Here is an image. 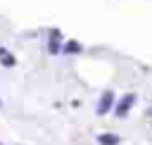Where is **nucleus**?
Listing matches in <instances>:
<instances>
[{"label": "nucleus", "instance_id": "1", "mask_svg": "<svg viewBox=\"0 0 152 145\" xmlns=\"http://www.w3.org/2000/svg\"><path fill=\"white\" fill-rule=\"evenodd\" d=\"M133 102H135V95H133V93H128V95H124V97H121V102L116 105V109H114V114H116V116H126V112H128V107H131Z\"/></svg>", "mask_w": 152, "mask_h": 145}, {"label": "nucleus", "instance_id": "7", "mask_svg": "<svg viewBox=\"0 0 152 145\" xmlns=\"http://www.w3.org/2000/svg\"><path fill=\"white\" fill-rule=\"evenodd\" d=\"M0 105H2V102H0Z\"/></svg>", "mask_w": 152, "mask_h": 145}, {"label": "nucleus", "instance_id": "2", "mask_svg": "<svg viewBox=\"0 0 152 145\" xmlns=\"http://www.w3.org/2000/svg\"><path fill=\"white\" fill-rule=\"evenodd\" d=\"M112 105H114V93H112V90L102 93V97H100V105H97V114H107Z\"/></svg>", "mask_w": 152, "mask_h": 145}, {"label": "nucleus", "instance_id": "6", "mask_svg": "<svg viewBox=\"0 0 152 145\" xmlns=\"http://www.w3.org/2000/svg\"><path fill=\"white\" fill-rule=\"evenodd\" d=\"M76 50H81V48H78V43H71V45H66V52H76Z\"/></svg>", "mask_w": 152, "mask_h": 145}, {"label": "nucleus", "instance_id": "4", "mask_svg": "<svg viewBox=\"0 0 152 145\" xmlns=\"http://www.w3.org/2000/svg\"><path fill=\"white\" fill-rule=\"evenodd\" d=\"M0 59H2V64H5V67H12V64H14V57H12L5 48H0Z\"/></svg>", "mask_w": 152, "mask_h": 145}, {"label": "nucleus", "instance_id": "5", "mask_svg": "<svg viewBox=\"0 0 152 145\" xmlns=\"http://www.w3.org/2000/svg\"><path fill=\"white\" fill-rule=\"evenodd\" d=\"M59 50V33H52V40H50V52H57Z\"/></svg>", "mask_w": 152, "mask_h": 145}, {"label": "nucleus", "instance_id": "3", "mask_svg": "<svg viewBox=\"0 0 152 145\" xmlns=\"http://www.w3.org/2000/svg\"><path fill=\"white\" fill-rule=\"evenodd\" d=\"M97 140H100V145H116V143H119V135H114V133H102Z\"/></svg>", "mask_w": 152, "mask_h": 145}]
</instances>
